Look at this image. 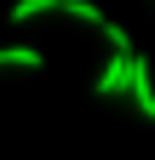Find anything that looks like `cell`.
Masks as SVG:
<instances>
[{"label":"cell","mask_w":155,"mask_h":160,"mask_svg":"<svg viewBox=\"0 0 155 160\" xmlns=\"http://www.w3.org/2000/svg\"><path fill=\"white\" fill-rule=\"evenodd\" d=\"M46 12H69V17H81V23L104 29V12L92 6V0H17V6H12V23H29V17H46Z\"/></svg>","instance_id":"7a4b0ae2"},{"label":"cell","mask_w":155,"mask_h":160,"mask_svg":"<svg viewBox=\"0 0 155 160\" xmlns=\"http://www.w3.org/2000/svg\"><path fill=\"white\" fill-rule=\"evenodd\" d=\"M0 69H46L40 46H0Z\"/></svg>","instance_id":"277c9868"},{"label":"cell","mask_w":155,"mask_h":160,"mask_svg":"<svg viewBox=\"0 0 155 160\" xmlns=\"http://www.w3.org/2000/svg\"><path fill=\"white\" fill-rule=\"evenodd\" d=\"M126 92H132V103H138V114H144V120H155V69H149V57H132Z\"/></svg>","instance_id":"3957f363"},{"label":"cell","mask_w":155,"mask_h":160,"mask_svg":"<svg viewBox=\"0 0 155 160\" xmlns=\"http://www.w3.org/2000/svg\"><path fill=\"white\" fill-rule=\"evenodd\" d=\"M104 40H109V63H104V74L92 80V92L98 97H121L126 92V74H132V34H126V23H109L104 17Z\"/></svg>","instance_id":"6da1fadb"}]
</instances>
